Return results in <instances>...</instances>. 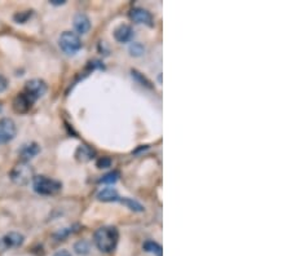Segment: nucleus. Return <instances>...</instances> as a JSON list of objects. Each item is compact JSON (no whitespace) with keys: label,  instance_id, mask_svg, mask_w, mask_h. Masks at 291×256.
<instances>
[{"label":"nucleus","instance_id":"nucleus-16","mask_svg":"<svg viewBox=\"0 0 291 256\" xmlns=\"http://www.w3.org/2000/svg\"><path fill=\"white\" fill-rule=\"evenodd\" d=\"M119 202H122L123 205H126L130 210L136 211V212H142V211H144V207H142L137 201H133V199L123 198V199H119Z\"/></svg>","mask_w":291,"mask_h":256},{"label":"nucleus","instance_id":"nucleus-4","mask_svg":"<svg viewBox=\"0 0 291 256\" xmlns=\"http://www.w3.org/2000/svg\"><path fill=\"white\" fill-rule=\"evenodd\" d=\"M11 179L14 184L26 185L34 179V170L27 162H20L11 171Z\"/></svg>","mask_w":291,"mask_h":256},{"label":"nucleus","instance_id":"nucleus-11","mask_svg":"<svg viewBox=\"0 0 291 256\" xmlns=\"http://www.w3.org/2000/svg\"><path fill=\"white\" fill-rule=\"evenodd\" d=\"M114 38L119 43L131 42L132 38H133V30H132L131 26L128 25L118 26V27L114 30Z\"/></svg>","mask_w":291,"mask_h":256},{"label":"nucleus","instance_id":"nucleus-20","mask_svg":"<svg viewBox=\"0 0 291 256\" xmlns=\"http://www.w3.org/2000/svg\"><path fill=\"white\" fill-rule=\"evenodd\" d=\"M131 73H132V77H133V78L137 79V80H140V82H141V84H142V85H145V87H149V88H150V87H152V85H150V82H149V80H148V79H146L145 77H144V75L140 74L139 71L132 70Z\"/></svg>","mask_w":291,"mask_h":256},{"label":"nucleus","instance_id":"nucleus-24","mask_svg":"<svg viewBox=\"0 0 291 256\" xmlns=\"http://www.w3.org/2000/svg\"><path fill=\"white\" fill-rule=\"evenodd\" d=\"M53 256H71V254L69 253L68 250H60V251H57Z\"/></svg>","mask_w":291,"mask_h":256},{"label":"nucleus","instance_id":"nucleus-2","mask_svg":"<svg viewBox=\"0 0 291 256\" xmlns=\"http://www.w3.org/2000/svg\"><path fill=\"white\" fill-rule=\"evenodd\" d=\"M32 188L40 196H53L60 192L62 184L54 179L40 175V176H34L32 179Z\"/></svg>","mask_w":291,"mask_h":256},{"label":"nucleus","instance_id":"nucleus-13","mask_svg":"<svg viewBox=\"0 0 291 256\" xmlns=\"http://www.w3.org/2000/svg\"><path fill=\"white\" fill-rule=\"evenodd\" d=\"M95 154H96V152L92 148H89L87 145H80L77 149L75 156H77V159L79 162H89V160H92L95 158Z\"/></svg>","mask_w":291,"mask_h":256},{"label":"nucleus","instance_id":"nucleus-19","mask_svg":"<svg viewBox=\"0 0 291 256\" xmlns=\"http://www.w3.org/2000/svg\"><path fill=\"white\" fill-rule=\"evenodd\" d=\"M130 52H131L132 56H141L145 52V48L142 46L141 43H132L130 46Z\"/></svg>","mask_w":291,"mask_h":256},{"label":"nucleus","instance_id":"nucleus-25","mask_svg":"<svg viewBox=\"0 0 291 256\" xmlns=\"http://www.w3.org/2000/svg\"><path fill=\"white\" fill-rule=\"evenodd\" d=\"M51 4H53V5H62V4H65V1L64 0H52Z\"/></svg>","mask_w":291,"mask_h":256},{"label":"nucleus","instance_id":"nucleus-17","mask_svg":"<svg viewBox=\"0 0 291 256\" xmlns=\"http://www.w3.org/2000/svg\"><path fill=\"white\" fill-rule=\"evenodd\" d=\"M119 179V172L118 171H113V172H109V174L104 175L103 178L100 179V182H104V184H114V182L118 181Z\"/></svg>","mask_w":291,"mask_h":256},{"label":"nucleus","instance_id":"nucleus-8","mask_svg":"<svg viewBox=\"0 0 291 256\" xmlns=\"http://www.w3.org/2000/svg\"><path fill=\"white\" fill-rule=\"evenodd\" d=\"M32 103H34V101H32L27 95H25L24 92L18 93V96L16 97L13 101V109L16 113H27V111L31 109Z\"/></svg>","mask_w":291,"mask_h":256},{"label":"nucleus","instance_id":"nucleus-1","mask_svg":"<svg viewBox=\"0 0 291 256\" xmlns=\"http://www.w3.org/2000/svg\"><path fill=\"white\" fill-rule=\"evenodd\" d=\"M95 245L101 253H111L117 247L119 231L115 227H101L95 233Z\"/></svg>","mask_w":291,"mask_h":256},{"label":"nucleus","instance_id":"nucleus-14","mask_svg":"<svg viewBox=\"0 0 291 256\" xmlns=\"http://www.w3.org/2000/svg\"><path fill=\"white\" fill-rule=\"evenodd\" d=\"M97 198L103 202H117L121 199L118 192L114 188H105L103 189L101 192H99L97 194Z\"/></svg>","mask_w":291,"mask_h":256},{"label":"nucleus","instance_id":"nucleus-12","mask_svg":"<svg viewBox=\"0 0 291 256\" xmlns=\"http://www.w3.org/2000/svg\"><path fill=\"white\" fill-rule=\"evenodd\" d=\"M40 152V146L36 142H30L26 145L22 146V149L20 150V155L22 158V162H27V160L32 159L34 156L38 155Z\"/></svg>","mask_w":291,"mask_h":256},{"label":"nucleus","instance_id":"nucleus-10","mask_svg":"<svg viewBox=\"0 0 291 256\" xmlns=\"http://www.w3.org/2000/svg\"><path fill=\"white\" fill-rule=\"evenodd\" d=\"M24 243V235L16 231L8 233L7 235H4L1 239V246L3 249H13V247H20Z\"/></svg>","mask_w":291,"mask_h":256},{"label":"nucleus","instance_id":"nucleus-9","mask_svg":"<svg viewBox=\"0 0 291 256\" xmlns=\"http://www.w3.org/2000/svg\"><path fill=\"white\" fill-rule=\"evenodd\" d=\"M74 28L75 31L80 34V35H84L87 32L89 31V28H91V21H89V18L87 14L84 13H77L74 16Z\"/></svg>","mask_w":291,"mask_h":256},{"label":"nucleus","instance_id":"nucleus-21","mask_svg":"<svg viewBox=\"0 0 291 256\" xmlns=\"http://www.w3.org/2000/svg\"><path fill=\"white\" fill-rule=\"evenodd\" d=\"M110 164H111V159L109 158V156H103V158H100V159L97 160V166H99V168L110 167Z\"/></svg>","mask_w":291,"mask_h":256},{"label":"nucleus","instance_id":"nucleus-22","mask_svg":"<svg viewBox=\"0 0 291 256\" xmlns=\"http://www.w3.org/2000/svg\"><path fill=\"white\" fill-rule=\"evenodd\" d=\"M30 16H31V13H28V12H26V13H18L14 16V20H16L17 22H21L22 24V22H25L26 18L30 17Z\"/></svg>","mask_w":291,"mask_h":256},{"label":"nucleus","instance_id":"nucleus-23","mask_svg":"<svg viewBox=\"0 0 291 256\" xmlns=\"http://www.w3.org/2000/svg\"><path fill=\"white\" fill-rule=\"evenodd\" d=\"M7 87H8L7 79L4 78L3 75H0V93L4 92V91L7 89Z\"/></svg>","mask_w":291,"mask_h":256},{"label":"nucleus","instance_id":"nucleus-5","mask_svg":"<svg viewBox=\"0 0 291 256\" xmlns=\"http://www.w3.org/2000/svg\"><path fill=\"white\" fill-rule=\"evenodd\" d=\"M46 92L47 84L42 79H31V80H28L25 85V91H24V93L27 95L34 102L42 96H44Z\"/></svg>","mask_w":291,"mask_h":256},{"label":"nucleus","instance_id":"nucleus-6","mask_svg":"<svg viewBox=\"0 0 291 256\" xmlns=\"http://www.w3.org/2000/svg\"><path fill=\"white\" fill-rule=\"evenodd\" d=\"M16 133H17V127L12 119L9 118L0 119V145L12 141L16 137Z\"/></svg>","mask_w":291,"mask_h":256},{"label":"nucleus","instance_id":"nucleus-3","mask_svg":"<svg viewBox=\"0 0 291 256\" xmlns=\"http://www.w3.org/2000/svg\"><path fill=\"white\" fill-rule=\"evenodd\" d=\"M58 44H60V48L62 50V52L68 54V56H74L82 48V42L79 39V36L75 32L71 31L62 32L60 39H58Z\"/></svg>","mask_w":291,"mask_h":256},{"label":"nucleus","instance_id":"nucleus-7","mask_svg":"<svg viewBox=\"0 0 291 256\" xmlns=\"http://www.w3.org/2000/svg\"><path fill=\"white\" fill-rule=\"evenodd\" d=\"M130 16L136 24H142V25L149 26V27L154 25V18H153L152 13L144 9V8H133Z\"/></svg>","mask_w":291,"mask_h":256},{"label":"nucleus","instance_id":"nucleus-18","mask_svg":"<svg viewBox=\"0 0 291 256\" xmlns=\"http://www.w3.org/2000/svg\"><path fill=\"white\" fill-rule=\"evenodd\" d=\"M75 253L79 254V255H85V254L89 253V243L87 241H79L75 243L74 246Z\"/></svg>","mask_w":291,"mask_h":256},{"label":"nucleus","instance_id":"nucleus-15","mask_svg":"<svg viewBox=\"0 0 291 256\" xmlns=\"http://www.w3.org/2000/svg\"><path fill=\"white\" fill-rule=\"evenodd\" d=\"M144 250L148 251V253L153 254V255L162 256V247L154 241H146L144 243Z\"/></svg>","mask_w":291,"mask_h":256}]
</instances>
